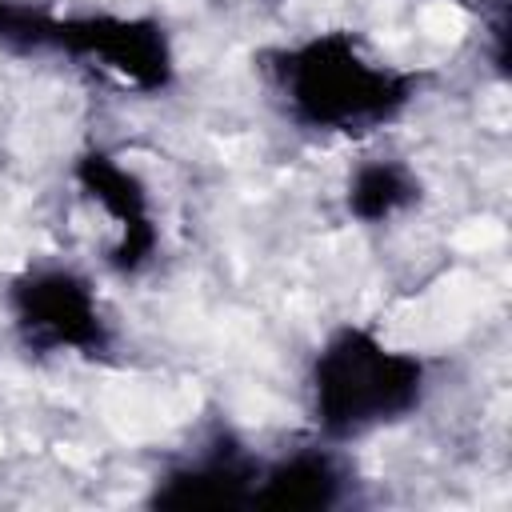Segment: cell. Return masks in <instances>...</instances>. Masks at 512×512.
Listing matches in <instances>:
<instances>
[{"instance_id": "obj_1", "label": "cell", "mask_w": 512, "mask_h": 512, "mask_svg": "<svg viewBox=\"0 0 512 512\" xmlns=\"http://www.w3.org/2000/svg\"><path fill=\"white\" fill-rule=\"evenodd\" d=\"M260 72L300 132L368 136L396 124L420 96L424 76L376 56L356 32L328 28L268 48Z\"/></svg>"}, {"instance_id": "obj_2", "label": "cell", "mask_w": 512, "mask_h": 512, "mask_svg": "<svg viewBox=\"0 0 512 512\" xmlns=\"http://www.w3.org/2000/svg\"><path fill=\"white\" fill-rule=\"evenodd\" d=\"M304 384L316 436L348 444L420 412L432 372L420 352L392 344L372 324L348 320L316 344Z\"/></svg>"}, {"instance_id": "obj_3", "label": "cell", "mask_w": 512, "mask_h": 512, "mask_svg": "<svg viewBox=\"0 0 512 512\" xmlns=\"http://www.w3.org/2000/svg\"><path fill=\"white\" fill-rule=\"evenodd\" d=\"M32 52H60L120 80L132 92L156 96L176 84L172 36L156 16L124 12H40Z\"/></svg>"}, {"instance_id": "obj_4", "label": "cell", "mask_w": 512, "mask_h": 512, "mask_svg": "<svg viewBox=\"0 0 512 512\" xmlns=\"http://www.w3.org/2000/svg\"><path fill=\"white\" fill-rule=\"evenodd\" d=\"M16 340L36 356H104L112 324L92 280L68 264H32L8 280L4 292Z\"/></svg>"}, {"instance_id": "obj_5", "label": "cell", "mask_w": 512, "mask_h": 512, "mask_svg": "<svg viewBox=\"0 0 512 512\" xmlns=\"http://www.w3.org/2000/svg\"><path fill=\"white\" fill-rule=\"evenodd\" d=\"M260 456L228 428L212 432L192 456L168 464L148 492L156 512H232L252 504Z\"/></svg>"}, {"instance_id": "obj_6", "label": "cell", "mask_w": 512, "mask_h": 512, "mask_svg": "<svg viewBox=\"0 0 512 512\" xmlns=\"http://www.w3.org/2000/svg\"><path fill=\"white\" fill-rule=\"evenodd\" d=\"M72 180L116 228V240L108 248V268L120 276L144 272L160 248V224H156L152 192L140 180V172H132L108 148H88L72 160Z\"/></svg>"}, {"instance_id": "obj_7", "label": "cell", "mask_w": 512, "mask_h": 512, "mask_svg": "<svg viewBox=\"0 0 512 512\" xmlns=\"http://www.w3.org/2000/svg\"><path fill=\"white\" fill-rule=\"evenodd\" d=\"M352 496V468L340 444H304L260 464L252 504L256 512H332Z\"/></svg>"}, {"instance_id": "obj_8", "label": "cell", "mask_w": 512, "mask_h": 512, "mask_svg": "<svg viewBox=\"0 0 512 512\" xmlns=\"http://www.w3.org/2000/svg\"><path fill=\"white\" fill-rule=\"evenodd\" d=\"M420 200H424L420 172L408 160H396V156L360 160L348 172V184H344V208L364 228H380V224L412 212Z\"/></svg>"}, {"instance_id": "obj_9", "label": "cell", "mask_w": 512, "mask_h": 512, "mask_svg": "<svg viewBox=\"0 0 512 512\" xmlns=\"http://www.w3.org/2000/svg\"><path fill=\"white\" fill-rule=\"evenodd\" d=\"M40 12H44L40 0H0V48L32 52Z\"/></svg>"}]
</instances>
